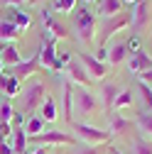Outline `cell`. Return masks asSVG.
Returning a JSON list of instances; mask_svg holds the SVG:
<instances>
[{
  "label": "cell",
  "instance_id": "obj_39",
  "mask_svg": "<svg viewBox=\"0 0 152 154\" xmlns=\"http://www.w3.org/2000/svg\"><path fill=\"white\" fill-rule=\"evenodd\" d=\"M123 3H130V5H135V3H138V0H123Z\"/></svg>",
  "mask_w": 152,
  "mask_h": 154
},
{
  "label": "cell",
  "instance_id": "obj_4",
  "mask_svg": "<svg viewBox=\"0 0 152 154\" xmlns=\"http://www.w3.org/2000/svg\"><path fill=\"white\" fill-rule=\"evenodd\" d=\"M71 98H74V110H79V112H84V115H91L93 110L98 108V98H96V95H93L88 88L74 86Z\"/></svg>",
  "mask_w": 152,
  "mask_h": 154
},
{
  "label": "cell",
  "instance_id": "obj_41",
  "mask_svg": "<svg viewBox=\"0 0 152 154\" xmlns=\"http://www.w3.org/2000/svg\"><path fill=\"white\" fill-rule=\"evenodd\" d=\"M86 3H96V0H86Z\"/></svg>",
  "mask_w": 152,
  "mask_h": 154
},
{
  "label": "cell",
  "instance_id": "obj_10",
  "mask_svg": "<svg viewBox=\"0 0 152 154\" xmlns=\"http://www.w3.org/2000/svg\"><path fill=\"white\" fill-rule=\"evenodd\" d=\"M42 20H44V29L54 37V39H69V37H71V32H69L62 22H56V20H54L52 10H42Z\"/></svg>",
  "mask_w": 152,
  "mask_h": 154
},
{
  "label": "cell",
  "instance_id": "obj_9",
  "mask_svg": "<svg viewBox=\"0 0 152 154\" xmlns=\"http://www.w3.org/2000/svg\"><path fill=\"white\" fill-rule=\"evenodd\" d=\"M150 15H152L150 3L147 0H138V3L132 5V12H130V25L135 29H145L150 25Z\"/></svg>",
  "mask_w": 152,
  "mask_h": 154
},
{
  "label": "cell",
  "instance_id": "obj_37",
  "mask_svg": "<svg viewBox=\"0 0 152 154\" xmlns=\"http://www.w3.org/2000/svg\"><path fill=\"white\" fill-rule=\"evenodd\" d=\"M110 154H123V152H120L118 147H110Z\"/></svg>",
  "mask_w": 152,
  "mask_h": 154
},
{
  "label": "cell",
  "instance_id": "obj_22",
  "mask_svg": "<svg viewBox=\"0 0 152 154\" xmlns=\"http://www.w3.org/2000/svg\"><path fill=\"white\" fill-rule=\"evenodd\" d=\"M128 47L125 44H113V47H108V64H113V66H116V64H123L125 59H128Z\"/></svg>",
  "mask_w": 152,
  "mask_h": 154
},
{
  "label": "cell",
  "instance_id": "obj_5",
  "mask_svg": "<svg viewBox=\"0 0 152 154\" xmlns=\"http://www.w3.org/2000/svg\"><path fill=\"white\" fill-rule=\"evenodd\" d=\"M64 73L69 76V83H74V86H81V88H88V86L93 83V79H91L88 73H86V69L81 66V61H79V59H71V61L66 64Z\"/></svg>",
  "mask_w": 152,
  "mask_h": 154
},
{
  "label": "cell",
  "instance_id": "obj_8",
  "mask_svg": "<svg viewBox=\"0 0 152 154\" xmlns=\"http://www.w3.org/2000/svg\"><path fill=\"white\" fill-rule=\"evenodd\" d=\"M34 142H37V147H49V144L76 147V137H71V134H66V132H56V130H52V132H42L40 137H34Z\"/></svg>",
  "mask_w": 152,
  "mask_h": 154
},
{
  "label": "cell",
  "instance_id": "obj_14",
  "mask_svg": "<svg viewBox=\"0 0 152 154\" xmlns=\"http://www.w3.org/2000/svg\"><path fill=\"white\" fill-rule=\"evenodd\" d=\"M0 59H3V64L5 66H17V64H22L25 59H22V56H20V49H17L12 42H8V44H3V47H0Z\"/></svg>",
  "mask_w": 152,
  "mask_h": 154
},
{
  "label": "cell",
  "instance_id": "obj_2",
  "mask_svg": "<svg viewBox=\"0 0 152 154\" xmlns=\"http://www.w3.org/2000/svg\"><path fill=\"white\" fill-rule=\"evenodd\" d=\"M74 132H76L79 140H84L91 147H98L103 142H110V137H113L110 130H98V127H93L88 122H74Z\"/></svg>",
  "mask_w": 152,
  "mask_h": 154
},
{
  "label": "cell",
  "instance_id": "obj_36",
  "mask_svg": "<svg viewBox=\"0 0 152 154\" xmlns=\"http://www.w3.org/2000/svg\"><path fill=\"white\" fill-rule=\"evenodd\" d=\"M27 154H49V149L47 147H37L34 152H27Z\"/></svg>",
  "mask_w": 152,
  "mask_h": 154
},
{
  "label": "cell",
  "instance_id": "obj_30",
  "mask_svg": "<svg viewBox=\"0 0 152 154\" xmlns=\"http://www.w3.org/2000/svg\"><path fill=\"white\" fill-rule=\"evenodd\" d=\"M132 154H152V142L135 140V142H132Z\"/></svg>",
  "mask_w": 152,
  "mask_h": 154
},
{
  "label": "cell",
  "instance_id": "obj_27",
  "mask_svg": "<svg viewBox=\"0 0 152 154\" xmlns=\"http://www.w3.org/2000/svg\"><path fill=\"white\" fill-rule=\"evenodd\" d=\"M138 91H140L142 100H145V108H147V112H152V86H147V83L138 81Z\"/></svg>",
  "mask_w": 152,
  "mask_h": 154
},
{
  "label": "cell",
  "instance_id": "obj_7",
  "mask_svg": "<svg viewBox=\"0 0 152 154\" xmlns=\"http://www.w3.org/2000/svg\"><path fill=\"white\" fill-rule=\"evenodd\" d=\"M125 27H130V12H120L118 17H110V20L106 22V27H103V32H101V37H98V42L106 44L113 34H118Z\"/></svg>",
  "mask_w": 152,
  "mask_h": 154
},
{
  "label": "cell",
  "instance_id": "obj_32",
  "mask_svg": "<svg viewBox=\"0 0 152 154\" xmlns=\"http://www.w3.org/2000/svg\"><path fill=\"white\" fill-rule=\"evenodd\" d=\"M74 154H101V149H98V147H91V144H88V147H79V149L74 152Z\"/></svg>",
  "mask_w": 152,
  "mask_h": 154
},
{
  "label": "cell",
  "instance_id": "obj_16",
  "mask_svg": "<svg viewBox=\"0 0 152 154\" xmlns=\"http://www.w3.org/2000/svg\"><path fill=\"white\" fill-rule=\"evenodd\" d=\"M5 20H10L15 27H20L22 32L32 25V15L30 12H25V10H20V8H8V17Z\"/></svg>",
  "mask_w": 152,
  "mask_h": 154
},
{
  "label": "cell",
  "instance_id": "obj_11",
  "mask_svg": "<svg viewBox=\"0 0 152 154\" xmlns=\"http://www.w3.org/2000/svg\"><path fill=\"white\" fill-rule=\"evenodd\" d=\"M37 69H40V51H34L32 59H27V61H22V64H17V66L10 71V76H15V79L22 83L25 79H30L32 73H37Z\"/></svg>",
  "mask_w": 152,
  "mask_h": 154
},
{
  "label": "cell",
  "instance_id": "obj_20",
  "mask_svg": "<svg viewBox=\"0 0 152 154\" xmlns=\"http://www.w3.org/2000/svg\"><path fill=\"white\" fill-rule=\"evenodd\" d=\"M40 115H42V120L44 122H54L56 118H59V108H56V100L52 98V95H47L42 108H40Z\"/></svg>",
  "mask_w": 152,
  "mask_h": 154
},
{
  "label": "cell",
  "instance_id": "obj_31",
  "mask_svg": "<svg viewBox=\"0 0 152 154\" xmlns=\"http://www.w3.org/2000/svg\"><path fill=\"white\" fill-rule=\"evenodd\" d=\"M125 47H128V54L132 56V54H138V51H142V39L135 34V37H130V39L125 42Z\"/></svg>",
  "mask_w": 152,
  "mask_h": 154
},
{
  "label": "cell",
  "instance_id": "obj_29",
  "mask_svg": "<svg viewBox=\"0 0 152 154\" xmlns=\"http://www.w3.org/2000/svg\"><path fill=\"white\" fill-rule=\"evenodd\" d=\"M128 125H130V122H128L125 118H120V115H113V118H110V132H113V134H116V132H125Z\"/></svg>",
  "mask_w": 152,
  "mask_h": 154
},
{
  "label": "cell",
  "instance_id": "obj_18",
  "mask_svg": "<svg viewBox=\"0 0 152 154\" xmlns=\"http://www.w3.org/2000/svg\"><path fill=\"white\" fill-rule=\"evenodd\" d=\"M12 152L15 154H27V134H25L22 125L12 127Z\"/></svg>",
  "mask_w": 152,
  "mask_h": 154
},
{
  "label": "cell",
  "instance_id": "obj_12",
  "mask_svg": "<svg viewBox=\"0 0 152 154\" xmlns=\"http://www.w3.org/2000/svg\"><path fill=\"white\" fill-rule=\"evenodd\" d=\"M128 69L132 71V73H145V71H150L152 69V56L142 49V51H138V54H132L130 59H128Z\"/></svg>",
  "mask_w": 152,
  "mask_h": 154
},
{
  "label": "cell",
  "instance_id": "obj_33",
  "mask_svg": "<svg viewBox=\"0 0 152 154\" xmlns=\"http://www.w3.org/2000/svg\"><path fill=\"white\" fill-rule=\"evenodd\" d=\"M138 81H142V83L152 86V69H150V71H145V73H140V79H138Z\"/></svg>",
  "mask_w": 152,
  "mask_h": 154
},
{
  "label": "cell",
  "instance_id": "obj_21",
  "mask_svg": "<svg viewBox=\"0 0 152 154\" xmlns=\"http://www.w3.org/2000/svg\"><path fill=\"white\" fill-rule=\"evenodd\" d=\"M118 93H120V88H118L116 83H106V86H101V98H103V110H113V103H116V98H118Z\"/></svg>",
  "mask_w": 152,
  "mask_h": 154
},
{
  "label": "cell",
  "instance_id": "obj_25",
  "mask_svg": "<svg viewBox=\"0 0 152 154\" xmlns=\"http://www.w3.org/2000/svg\"><path fill=\"white\" fill-rule=\"evenodd\" d=\"M132 105V91L130 88H123L120 93H118V98H116V103H113V108H130Z\"/></svg>",
  "mask_w": 152,
  "mask_h": 154
},
{
  "label": "cell",
  "instance_id": "obj_28",
  "mask_svg": "<svg viewBox=\"0 0 152 154\" xmlns=\"http://www.w3.org/2000/svg\"><path fill=\"white\" fill-rule=\"evenodd\" d=\"M74 8H76V0H54V12H59V15L74 12Z\"/></svg>",
  "mask_w": 152,
  "mask_h": 154
},
{
  "label": "cell",
  "instance_id": "obj_1",
  "mask_svg": "<svg viewBox=\"0 0 152 154\" xmlns=\"http://www.w3.org/2000/svg\"><path fill=\"white\" fill-rule=\"evenodd\" d=\"M74 29H76V39L91 42L96 34V15H93L86 5H79V10L74 8Z\"/></svg>",
  "mask_w": 152,
  "mask_h": 154
},
{
  "label": "cell",
  "instance_id": "obj_6",
  "mask_svg": "<svg viewBox=\"0 0 152 154\" xmlns=\"http://www.w3.org/2000/svg\"><path fill=\"white\" fill-rule=\"evenodd\" d=\"M79 61H81V66L86 69V73L91 76L93 81H101V79H106L108 66H106L103 61H98L93 54H86V51H81V54H79Z\"/></svg>",
  "mask_w": 152,
  "mask_h": 154
},
{
  "label": "cell",
  "instance_id": "obj_23",
  "mask_svg": "<svg viewBox=\"0 0 152 154\" xmlns=\"http://www.w3.org/2000/svg\"><path fill=\"white\" fill-rule=\"evenodd\" d=\"M71 91L74 83H64V108H62V118L66 122H71V115H74V98H71Z\"/></svg>",
  "mask_w": 152,
  "mask_h": 154
},
{
  "label": "cell",
  "instance_id": "obj_17",
  "mask_svg": "<svg viewBox=\"0 0 152 154\" xmlns=\"http://www.w3.org/2000/svg\"><path fill=\"white\" fill-rule=\"evenodd\" d=\"M123 12V0H98V15L103 17H118Z\"/></svg>",
  "mask_w": 152,
  "mask_h": 154
},
{
  "label": "cell",
  "instance_id": "obj_24",
  "mask_svg": "<svg viewBox=\"0 0 152 154\" xmlns=\"http://www.w3.org/2000/svg\"><path fill=\"white\" fill-rule=\"evenodd\" d=\"M135 122H138V127L147 134V137H152V112H138Z\"/></svg>",
  "mask_w": 152,
  "mask_h": 154
},
{
  "label": "cell",
  "instance_id": "obj_34",
  "mask_svg": "<svg viewBox=\"0 0 152 154\" xmlns=\"http://www.w3.org/2000/svg\"><path fill=\"white\" fill-rule=\"evenodd\" d=\"M0 154H15L10 142H0Z\"/></svg>",
  "mask_w": 152,
  "mask_h": 154
},
{
  "label": "cell",
  "instance_id": "obj_26",
  "mask_svg": "<svg viewBox=\"0 0 152 154\" xmlns=\"http://www.w3.org/2000/svg\"><path fill=\"white\" fill-rule=\"evenodd\" d=\"M12 118H15V108H12V103L3 100V103H0V122L12 125Z\"/></svg>",
  "mask_w": 152,
  "mask_h": 154
},
{
  "label": "cell",
  "instance_id": "obj_35",
  "mask_svg": "<svg viewBox=\"0 0 152 154\" xmlns=\"http://www.w3.org/2000/svg\"><path fill=\"white\" fill-rule=\"evenodd\" d=\"M22 3H25V0H3V5H5V8H20Z\"/></svg>",
  "mask_w": 152,
  "mask_h": 154
},
{
  "label": "cell",
  "instance_id": "obj_40",
  "mask_svg": "<svg viewBox=\"0 0 152 154\" xmlns=\"http://www.w3.org/2000/svg\"><path fill=\"white\" fill-rule=\"evenodd\" d=\"M32 3H47V0H32Z\"/></svg>",
  "mask_w": 152,
  "mask_h": 154
},
{
  "label": "cell",
  "instance_id": "obj_19",
  "mask_svg": "<svg viewBox=\"0 0 152 154\" xmlns=\"http://www.w3.org/2000/svg\"><path fill=\"white\" fill-rule=\"evenodd\" d=\"M20 34H22L20 27H15L10 20H0V42H15L20 39Z\"/></svg>",
  "mask_w": 152,
  "mask_h": 154
},
{
  "label": "cell",
  "instance_id": "obj_38",
  "mask_svg": "<svg viewBox=\"0 0 152 154\" xmlns=\"http://www.w3.org/2000/svg\"><path fill=\"white\" fill-rule=\"evenodd\" d=\"M5 71V64H3V59H0V73H3Z\"/></svg>",
  "mask_w": 152,
  "mask_h": 154
},
{
  "label": "cell",
  "instance_id": "obj_15",
  "mask_svg": "<svg viewBox=\"0 0 152 154\" xmlns=\"http://www.w3.org/2000/svg\"><path fill=\"white\" fill-rule=\"evenodd\" d=\"M0 93L8 95V98H17V95H20V81L3 71L0 73Z\"/></svg>",
  "mask_w": 152,
  "mask_h": 154
},
{
  "label": "cell",
  "instance_id": "obj_13",
  "mask_svg": "<svg viewBox=\"0 0 152 154\" xmlns=\"http://www.w3.org/2000/svg\"><path fill=\"white\" fill-rule=\"evenodd\" d=\"M44 127H47V122L42 120V115L40 112H34V115H30V118L25 120V125H22V130H25V134L27 137H40V134L44 132Z\"/></svg>",
  "mask_w": 152,
  "mask_h": 154
},
{
  "label": "cell",
  "instance_id": "obj_3",
  "mask_svg": "<svg viewBox=\"0 0 152 154\" xmlns=\"http://www.w3.org/2000/svg\"><path fill=\"white\" fill-rule=\"evenodd\" d=\"M44 98H47V86H44V81H37V79H34V81L25 88V93H22V110L34 115L37 108H42Z\"/></svg>",
  "mask_w": 152,
  "mask_h": 154
}]
</instances>
